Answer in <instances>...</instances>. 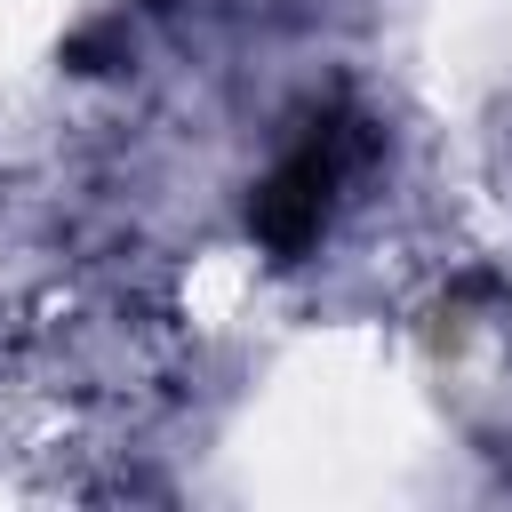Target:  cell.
I'll return each mask as SVG.
<instances>
[{"label":"cell","mask_w":512,"mask_h":512,"mask_svg":"<svg viewBox=\"0 0 512 512\" xmlns=\"http://www.w3.org/2000/svg\"><path fill=\"white\" fill-rule=\"evenodd\" d=\"M352 160H360V128H352V120H320V128L264 176V192H256V240L280 248V256L312 248V232H320V216H328V200H336V184H344Z\"/></svg>","instance_id":"6da1fadb"}]
</instances>
